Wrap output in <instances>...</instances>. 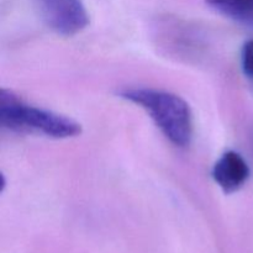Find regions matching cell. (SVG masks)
Instances as JSON below:
<instances>
[{
	"label": "cell",
	"instance_id": "obj_6",
	"mask_svg": "<svg viewBox=\"0 0 253 253\" xmlns=\"http://www.w3.org/2000/svg\"><path fill=\"white\" fill-rule=\"evenodd\" d=\"M241 68L245 76L253 79V40L245 42L241 49Z\"/></svg>",
	"mask_w": 253,
	"mask_h": 253
},
{
	"label": "cell",
	"instance_id": "obj_4",
	"mask_svg": "<svg viewBox=\"0 0 253 253\" xmlns=\"http://www.w3.org/2000/svg\"><path fill=\"white\" fill-rule=\"evenodd\" d=\"M250 167L246 160L236 151H226L215 162L211 170L214 182L226 194L241 189L250 178Z\"/></svg>",
	"mask_w": 253,
	"mask_h": 253
},
{
	"label": "cell",
	"instance_id": "obj_1",
	"mask_svg": "<svg viewBox=\"0 0 253 253\" xmlns=\"http://www.w3.org/2000/svg\"><path fill=\"white\" fill-rule=\"evenodd\" d=\"M119 95L142 108L173 145H189L194 131L193 113L189 104L179 95L152 88H126Z\"/></svg>",
	"mask_w": 253,
	"mask_h": 253
},
{
	"label": "cell",
	"instance_id": "obj_5",
	"mask_svg": "<svg viewBox=\"0 0 253 253\" xmlns=\"http://www.w3.org/2000/svg\"><path fill=\"white\" fill-rule=\"evenodd\" d=\"M207 4L229 19L253 26V0H207Z\"/></svg>",
	"mask_w": 253,
	"mask_h": 253
},
{
	"label": "cell",
	"instance_id": "obj_3",
	"mask_svg": "<svg viewBox=\"0 0 253 253\" xmlns=\"http://www.w3.org/2000/svg\"><path fill=\"white\" fill-rule=\"evenodd\" d=\"M47 26L62 36L81 34L89 25V14L82 0H35Z\"/></svg>",
	"mask_w": 253,
	"mask_h": 253
},
{
	"label": "cell",
	"instance_id": "obj_2",
	"mask_svg": "<svg viewBox=\"0 0 253 253\" xmlns=\"http://www.w3.org/2000/svg\"><path fill=\"white\" fill-rule=\"evenodd\" d=\"M0 125L15 132H36L52 138L76 137L82 125L73 119L25 103L7 89L0 91Z\"/></svg>",
	"mask_w": 253,
	"mask_h": 253
}]
</instances>
